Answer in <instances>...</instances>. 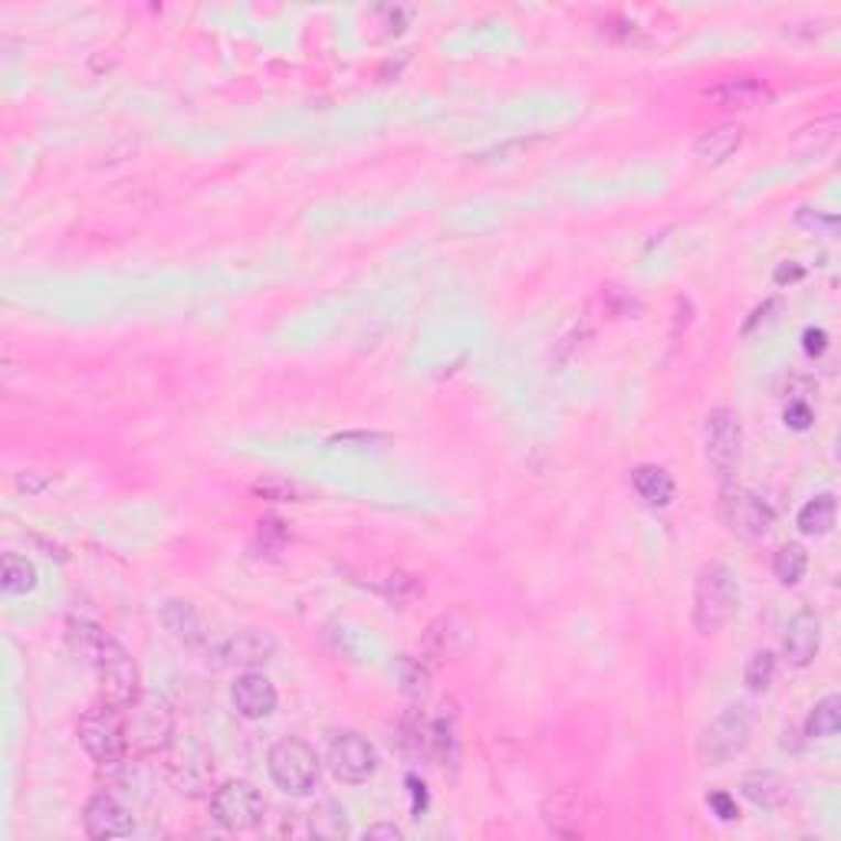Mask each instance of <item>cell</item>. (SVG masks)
<instances>
[{
  "instance_id": "obj_26",
  "label": "cell",
  "mask_w": 841,
  "mask_h": 841,
  "mask_svg": "<svg viewBox=\"0 0 841 841\" xmlns=\"http://www.w3.org/2000/svg\"><path fill=\"white\" fill-rule=\"evenodd\" d=\"M66 637H69V647L76 651V654H83L86 660H92L96 657V651H99V644H102V637H106V631L99 629V625H92V622H69L66 625Z\"/></svg>"
},
{
  "instance_id": "obj_35",
  "label": "cell",
  "mask_w": 841,
  "mask_h": 841,
  "mask_svg": "<svg viewBox=\"0 0 841 841\" xmlns=\"http://www.w3.org/2000/svg\"><path fill=\"white\" fill-rule=\"evenodd\" d=\"M802 276H806V270H802V263H796V260H786V263H779V266H776V273H773L776 286H786V283H799Z\"/></svg>"
},
{
  "instance_id": "obj_19",
  "label": "cell",
  "mask_w": 841,
  "mask_h": 841,
  "mask_svg": "<svg viewBox=\"0 0 841 841\" xmlns=\"http://www.w3.org/2000/svg\"><path fill=\"white\" fill-rule=\"evenodd\" d=\"M740 145H743V129L727 122V125H717V129H710L697 139L693 159L703 162V165H723Z\"/></svg>"
},
{
  "instance_id": "obj_5",
  "label": "cell",
  "mask_w": 841,
  "mask_h": 841,
  "mask_svg": "<svg viewBox=\"0 0 841 841\" xmlns=\"http://www.w3.org/2000/svg\"><path fill=\"white\" fill-rule=\"evenodd\" d=\"M750 733H753L750 710L743 703L727 707L703 730V736H700V760H703V766H727V763H733L746 750Z\"/></svg>"
},
{
  "instance_id": "obj_20",
  "label": "cell",
  "mask_w": 841,
  "mask_h": 841,
  "mask_svg": "<svg viewBox=\"0 0 841 841\" xmlns=\"http://www.w3.org/2000/svg\"><path fill=\"white\" fill-rule=\"evenodd\" d=\"M162 625L172 631V637H178L188 647H201L208 641V629L205 619L195 612V605L188 602H165L162 609Z\"/></svg>"
},
{
  "instance_id": "obj_28",
  "label": "cell",
  "mask_w": 841,
  "mask_h": 841,
  "mask_svg": "<svg viewBox=\"0 0 841 841\" xmlns=\"http://www.w3.org/2000/svg\"><path fill=\"white\" fill-rule=\"evenodd\" d=\"M395 674H398L402 690H405L408 697H424V690H427V667H424V660L405 654V657H398Z\"/></svg>"
},
{
  "instance_id": "obj_9",
  "label": "cell",
  "mask_w": 841,
  "mask_h": 841,
  "mask_svg": "<svg viewBox=\"0 0 841 841\" xmlns=\"http://www.w3.org/2000/svg\"><path fill=\"white\" fill-rule=\"evenodd\" d=\"M329 769L339 783L359 786L369 783L379 769V753L362 733H342L329 743Z\"/></svg>"
},
{
  "instance_id": "obj_23",
  "label": "cell",
  "mask_w": 841,
  "mask_h": 841,
  "mask_svg": "<svg viewBox=\"0 0 841 841\" xmlns=\"http://www.w3.org/2000/svg\"><path fill=\"white\" fill-rule=\"evenodd\" d=\"M841 730V697L832 693V697H822L816 703V710L809 713L806 720V736L809 740H832Z\"/></svg>"
},
{
  "instance_id": "obj_18",
  "label": "cell",
  "mask_w": 841,
  "mask_h": 841,
  "mask_svg": "<svg viewBox=\"0 0 841 841\" xmlns=\"http://www.w3.org/2000/svg\"><path fill=\"white\" fill-rule=\"evenodd\" d=\"M631 487L634 493L647 503V506H670L674 496H677V483L674 477L657 467V463H641L631 470Z\"/></svg>"
},
{
  "instance_id": "obj_32",
  "label": "cell",
  "mask_w": 841,
  "mask_h": 841,
  "mask_svg": "<svg viewBox=\"0 0 841 841\" xmlns=\"http://www.w3.org/2000/svg\"><path fill=\"white\" fill-rule=\"evenodd\" d=\"M802 349H806V356H809V359H822V356L829 352V332H826V329L809 326V329L802 332Z\"/></svg>"
},
{
  "instance_id": "obj_34",
  "label": "cell",
  "mask_w": 841,
  "mask_h": 841,
  "mask_svg": "<svg viewBox=\"0 0 841 841\" xmlns=\"http://www.w3.org/2000/svg\"><path fill=\"white\" fill-rule=\"evenodd\" d=\"M707 806L717 812V819H723V822H733V819H740V809H736V802L727 796V793H710L707 796Z\"/></svg>"
},
{
  "instance_id": "obj_4",
  "label": "cell",
  "mask_w": 841,
  "mask_h": 841,
  "mask_svg": "<svg viewBox=\"0 0 841 841\" xmlns=\"http://www.w3.org/2000/svg\"><path fill=\"white\" fill-rule=\"evenodd\" d=\"M99 670V684L106 693V703H116L122 710H129L132 703L142 700V680H139V664L132 660V654L122 647V641H116L112 634L102 637L96 657L89 660Z\"/></svg>"
},
{
  "instance_id": "obj_25",
  "label": "cell",
  "mask_w": 841,
  "mask_h": 841,
  "mask_svg": "<svg viewBox=\"0 0 841 841\" xmlns=\"http://www.w3.org/2000/svg\"><path fill=\"white\" fill-rule=\"evenodd\" d=\"M776 670H779L776 654H773V651H756V654L746 660L743 680H746V687H750L753 693H763V690H769V687H773Z\"/></svg>"
},
{
  "instance_id": "obj_37",
  "label": "cell",
  "mask_w": 841,
  "mask_h": 841,
  "mask_svg": "<svg viewBox=\"0 0 841 841\" xmlns=\"http://www.w3.org/2000/svg\"><path fill=\"white\" fill-rule=\"evenodd\" d=\"M408 786H412V796H415V806H412V812L420 816L424 809H427V793H424V783H418L415 776H408Z\"/></svg>"
},
{
  "instance_id": "obj_8",
  "label": "cell",
  "mask_w": 841,
  "mask_h": 841,
  "mask_svg": "<svg viewBox=\"0 0 841 841\" xmlns=\"http://www.w3.org/2000/svg\"><path fill=\"white\" fill-rule=\"evenodd\" d=\"M210 816L227 832H250L263 822L266 802L253 783H223L210 796Z\"/></svg>"
},
{
  "instance_id": "obj_1",
  "label": "cell",
  "mask_w": 841,
  "mask_h": 841,
  "mask_svg": "<svg viewBox=\"0 0 841 841\" xmlns=\"http://www.w3.org/2000/svg\"><path fill=\"white\" fill-rule=\"evenodd\" d=\"M740 609V586L736 576L720 566L710 563L700 569L697 586H693V625L700 634H713L723 625H730V619Z\"/></svg>"
},
{
  "instance_id": "obj_21",
  "label": "cell",
  "mask_w": 841,
  "mask_h": 841,
  "mask_svg": "<svg viewBox=\"0 0 841 841\" xmlns=\"http://www.w3.org/2000/svg\"><path fill=\"white\" fill-rule=\"evenodd\" d=\"M835 516H839V503H835V496H832V493H819L816 500H809V503L799 510L796 526H799V533H802V536H826V533H832Z\"/></svg>"
},
{
  "instance_id": "obj_27",
  "label": "cell",
  "mask_w": 841,
  "mask_h": 841,
  "mask_svg": "<svg viewBox=\"0 0 841 841\" xmlns=\"http://www.w3.org/2000/svg\"><path fill=\"white\" fill-rule=\"evenodd\" d=\"M385 444H392V437L375 434V430H349V434H336L326 440L329 450H382Z\"/></svg>"
},
{
  "instance_id": "obj_6",
  "label": "cell",
  "mask_w": 841,
  "mask_h": 841,
  "mask_svg": "<svg viewBox=\"0 0 841 841\" xmlns=\"http://www.w3.org/2000/svg\"><path fill=\"white\" fill-rule=\"evenodd\" d=\"M720 520H723V526H727L733 536L756 543V539L769 536V529H773V523H776V513H773V506H769L763 496H756L753 490H743V487H730V483H727L723 493H720Z\"/></svg>"
},
{
  "instance_id": "obj_17",
  "label": "cell",
  "mask_w": 841,
  "mask_h": 841,
  "mask_svg": "<svg viewBox=\"0 0 841 841\" xmlns=\"http://www.w3.org/2000/svg\"><path fill=\"white\" fill-rule=\"evenodd\" d=\"M276 654V641L266 634V631H237L233 637L223 641L220 647V657L227 664H237V667H256V664H266L270 657Z\"/></svg>"
},
{
  "instance_id": "obj_14",
  "label": "cell",
  "mask_w": 841,
  "mask_h": 841,
  "mask_svg": "<svg viewBox=\"0 0 841 841\" xmlns=\"http://www.w3.org/2000/svg\"><path fill=\"white\" fill-rule=\"evenodd\" d=\"M707 99L723 109H760V106L773 102V89L756 76H736V79H723L713 89H707Z\"/></svg>"
},
{
  "instance_id": "obj_11",
  "label": "cell",
  "mask_w": 841,
  "mask_h": 841,
  "mask_svg": "<svg viewBox=\"0 0 841 841\" xmlns=\"http://www.w3.org/2000/svg\"><path fill=\"white\" fill-rule=\"evenodd\" d=\"M473 641H477V631L470 622H463L460 615H444L427 629V637H424L427 657L424 660H434V664L457 660L473 647Z\"/></svg>"
},
{
  "instance_id": "obj_22",
  "label": "cell",
  "mask_w": 841,
  "mask_h": 841,
  "mask_svg": "<svg viewBox=\"0 0 841 841\" xmlns=\"http://www.w3.org/2000/svg\"><path fill=\"white\" fill-rule=\"evenodd\" d=\"M0 589L7 596H26L36 589V569L30 559L17 556V553H7L3 563H0Z\"/></svg>"
},
{
  "instance_id": "obj_30",
  "label": "cell",
  "mask_w": 841,
  "mask_h": 841,
  "mask_svg": "<svg viewBox=\"0 0 841 841\" xmlns=\"http://www.w3.org/2000/svg\"><path fill=\"white\" fill-rule=\"evenodd\" d=\"M382 592H385L392 602H412V599H415V596L420 592V586H418V579H415V576L395 572V576H389V579H385Z\"/></svg>"
},
{
  "instance_id": "obj_31",
  "label": "cell",
  "mask_w": 841,
  "mask_h": 841,
  "mask_svg": "<svg viewBox=\"0 0 841 841\" xmlns=\"http://www.w3.org/2000/svg\"><path fill=\"white\" fill-rule=\"evenodd\" d=\"M783 418H786V427H793V430H809V427H812V420H816V415H812V408H809L806 402H799V398H796V402H789V405H786V415H783Z\"/></svg>"
},
{
  "instance_id": "obj_7",
  "label": "cell",
  "mask_w": 841,
  "mask_h": 841,
  "mask_svg": "<svg viewBox=\"0 0 841 841\" xmlns=\"http://www.w3.org/2000/svg\"><path fill=\"white\" fill-rule=\"evenodd\" d=\"M703 444H707V463L710 470L723 480V487L733 480L743 454V424L733 408H713L707 415L703 427Z\"/></svg>"
},
{
  "instance_id": "obj_29",
  "label": "cell",
  "mask_w": 841,
  "mask_h": 841,
  "mask_svg": "<svg viewBox=\"0 0 841 841\" xmlns=\"http://www.w3.org/2000/svg\"><path fill=\"white\" fill-rule=\"evenodd\" d=\"M796 223H799L802 230L816 233V237H835L841 227L839 214H826V210H816V208L796 210Z\"/></svg>"
},
{
  "instance_id": "obj_24",
  "label": "cell",
  "mask_w": 841,
  "mask_h": 841,
  "mask_svg": "<svg viewBox=\"0 0 841 841\" xmlns=\"http://www.w3.org/2000/svg\"><path fill=\"white\" fill-rule=\"evenodd\" d=\"M806 569H809V556L799 543H789L773 556V572L783 586H796L806 576Z\"/></svg>"
},
{
  "instance_id": "obj_2",
  "label": "cell",
  "mask_w": 841,
  "mask_h": 841,
  "mask_svg": "<svg viewBox=\"0 0 841 841\" xmlns=\"http://www.w3.org/2000/svg\"><path fill=\"white\" fill-rule=\"evenodd\" d=\"M266 769H270V779L276 783V789H283L286 796H309L323 773L316 750L296 736H286L270 746Z\"/></svg>"
},
{
  "instance_id": "obj_33",
  "label": "cell",
  "mask_w": 841,
  "mask_h": 841,
  "mask_svg": "<svg viewBox=\"0 0 841 841\" xmlns=\"http://www.w3.org/2000/svg\"><path fill=\"white\" fill-rule=\"evenodd\" d=\"M253 490L263 493V496H273V500H293V496H299V490H296L293 483H286V480H260V483H253Z\"/></svg>"
},
{
  "instance_id": "obj_3",
  "label": "cell",
  "mask_w": 841,
  "mask_h": 841,
  "mask_svg": "<svg viewBox=\"0 0 841 841\" xmlns=\"http://www.w3.org/2000/svg\"><path fill=\"white\" fill-rule=\"evenodd\" d=\"M79 743L99 766H119L129 750V727L122 707L102 703L86 710V717L79 720Z\"/></svg>"
},
{
  "instance_id": "obj_13",
  "label": "cell",
  "mask_w": 841,
  "mask_h": 841,
  "mask_svg": "<svg viewBox=\"0 0 841 841\" xmlns=\"http://www.w3.org/2000/svg\"><path fill=\"white\" fill-rule=\"evenodd\" d=\"M822 647V622L816 612H799L783 634V657L793 667H809Z\"/></svg>"
},
{
  "instance_id": "obj_15",
  "label": "cell",
  "mask_w": 841,
  "mask_h": 841,
  "mask_svg": "<svg viewBox=\"0 0 841 841\" xmlns=\"http://www.w3.org/2000/svg\"><path fill=\"white\" fill-rule=\"evenodd\" d=\"M582 819H586V802L579 789H563L543 806V822L553 835L559 839H576L582 835Z\"/></svg>"
},
{
  "instance_id": "obj_10",
  "label": "cell",
  "mask_w": 841,
  "mask_h": 841,
  "mask_svg": "<svg viewBox=\"0 0 841 841\" xmlns=\"http://www.w3.org/2000/svg\"><path fill=\"white\" fill-rule=\"evenodd\" d=\"M83 826H86V835L96 841L129 839L135 832V822H132L129 809L109 793H99L86 802Z\"/></svg>"
},
{
  "instance_id": "obj_16",
  "label": "cell",
  "mask_w": 841,
  "mask_h": 841,
  "mask_svg": "<svg viewBox=\"0 0 841 841\" xmlns=\"http://www.w3.org/2000/svg\"><path fill=\"white\" fill-rule=\"evenodd\" d=\"M740 793L756 806V809H766V812H776L789 802L793 796V786L786 776L773 773V769H756V773H746L743 783H740Z\"/></svg>"
},
{
  "instance_id": "obj_36",
  "label": "cell",
  "mask_w": 841,
  "mask_h": 841,
  "mask_svg": "<svg viewBox=\"0 0 841 841\" xmlns=\"http://www.w3.org/2000/svg\"><path fill=\"white\" fill-rule=\"evenodd\" d=\"M365 839H372V841H379V839H389V841H402L405 839V832L398 829V826H372L369 832H365Z\"/></svg>"
},
{
  "instance_id": "obj_12",
  "label": "cell",
  "mask_w": 841,
  "mask_h": 841,
  "mask_svg": "<svg viewBox=\"0 0 841 841\" xmlns=\"http://www.w3.org/2000/svg\"><path fill=\"white\" fill-rule=\"evenodd\" d=\"M230 697H233L237 713L247 717V720H263V717H270V713L276 710V703H280L273 680L263 677V674H256V670L240 674L237 684H233V690H230Z\"/></svg>"
}]
</instances>
